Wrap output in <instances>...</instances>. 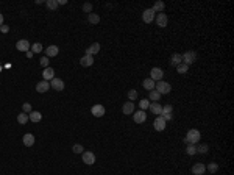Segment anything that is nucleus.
Instances as JSON below:
<instances>
[{
  "instance_id": "20e7f679",
  "label": "nucleus",
  "mask_w": 234,
  "mask_h": 175,
  "mask_svg": "<svg viewBox=\"0 0 234 175\" xmlns=\"http://www.w3.org/2000/svg\"><path fill=\"white\" fill-rule=\"evenodd\" d=\"M162 77H164V70H162V69H159V67H153V69H151L150 78H151L153 81H161Z\"/></svg>"
},
{
  "instance_id": "2f4dec72",
  "label": "nucleus",
  "mask_w": 234,
  "mask_h": 175,
  "mask_svg": "<svg viewBox=\"0 0 234 175\" xmlns=\"http://www.w3.org/2000/svg\"><path fill=\"white\" fill-rule=\"evenodd\" d=\"M208 150H209V147H208V144H200V147H197V153H208Z\"/></svg>"
},
{
  "instance_id": "f704fd0d",
  "label": "nucleus",
  "mask_w": 234,
  "mask_h": 175,
  "mask_svg": "<svg viewBox=\"0 0 234 175\" xmlns=\"http://www.w3.org/2000/svg\"><path fill=\"white\" fill-rule=\"evenodd\" d=\"M172 110H173V108H172V105H165V106H162V113H161V114H162V116L172 114Z\"/></svg>"
},
{
  "instance_id": "cd10ccee",
  "label": "nucleus",
  "mask_w": 234,
  "mask_h": 175,
  "mask_svg": "<svg viewBox=\"0 0 234 175\" xmlns=\"http://www.w3.org/2000/svg\"><path fill=\"white\" fill-rule=\"evenodd\" d=\"M45 5H47V8H50V9H58V0H47L45 2Z\"/></svg>"
},
{
  "instance_id": "473e14b6",
  "label": "nucleus",
  "mask_w": 234,
  "mask_h": 175,
  "mask_svg": "<svg viewBox=\"0 0 234 175\" xmlns=\"http://www.w3.org/2000/svg\"><path fill=\"white\" fill-rule=\"evenodd\" d=\"M31 50H33V53H39V52H42V44H41V42L33 44V45H31Z\"/></svg>"
},
{
  "instance_id": "58836bf2",
  "label": "nucleus",
  "mask_w": 234,
  "mask_h": 175,
  "mask_svg": "<svg viewBox=\"0 0 234 175\" xmlns=\"http://www.w3.org/2000/svg\"><path fill=\"white\" fill-rule=\"evenodd\" d=\"M83 11L91 14V11H92V3H84V5H83Z\"/></svg>"
},
{
  "instance_id": "a211bd4d",
  "label": "nucleus",
  "mask_w": 234,
  "mask_h": 175,
  "mask_svg": "<svg viewBox=\"0 0 234 175\" xmlns=\"http://www.w3.org/2000/svg\"><path fill=\"white\" fill-rule=\"evenodd\" d=\"M22 141H23V146H25V147H31V146L34 144V136H33L31 133H27V135H23Z\"/></svg>"
},
{
  "instance_id": "e433bc0d",
  "label": "nucleus",
  "mask_w": 234,
  "mask_h": 175,
  "mask_svg": "<svg viewBox=\"0 0 234 175\" xmlns=\"http://www.w3.org/2000/svg\"><path fill=\"white\" fill-rule=\"evenodd\" d=\"M128 99L130 100H136L137 99V91L136 89H130L128 91Z\"/></svg>"
},
{
  "instance_id": "7ed1b4c3",
  "label": "nucleus",
  "mask_w": 234,
  "mask_h": 175,
  "mask_svg": "<svg viewBox=\"0 0 234 175\" xmlns=\"http://www.w3.org/2000/svg\"><path fill=\"white\" fill-rule=\"evenodd\" d=\"M183 56V63L186 64V66H189V64H192V63H195L197 61V53L194 52V50H187L184 55H181Z\"/></svg>"
},
{
  "instance_id": "aec40b11",
  "label": "nucleus",
  "mask_w": 234,
  "mask_h": 175,
  "mask_svg": "<svg viewBox=\"0 0 234 175\" xmlns=\"http://www.w3.org/2000/svg\"><path fill=\"white\" fill-rule=\"evenodd\" d=\"M122 111H123L125 116H126V114H133V113H134V103H133V102H126V103L122 106Z\"/></svg>"
},
{
  "instance_id": "dca6fc26",
  "label": "nucleus",
  "mask_w": 234,
  "mask_h": 175,
  "mask_svg": "<svg viewBox=\"0 0 234 175\" xmlns=\"http://www.w3.org/2000/svg\"><path fill=\"white\" fill-rule=\"evenodd\" d=\"M80 64H81L83 67H91V66L94 64V56H91V55H84V56L80 59Z\"/></svg>"
},
{
  "instance_id": "4c0bfd02",
  "label": "nucleus",
  "mask_w": 234,
  "mask_h": 175,
  "mask_svg": "<svg viewBox=\"0 0 234 175\" xmlns=\"http://www.w3.org/2000/svg\"><path fill=\"white\" fill-rule=\"evenodd\" d=\"M72 150H74V153H83V152H84V149H83L81 144H75V146L72 147Z\"/></svg>"
},
{
  "instance_id": "79ce46f5",
  "label": "nucleus",
  "mask_w": 234,
  "mask_h": 175,
  "mask_svg": "<svg viewBox=\"0 0 234 175\" xmlns=\"http://www.w3.org/2000/svg\"><path fill=\"white\" fill-rule=\"evenodd\" d=\"M0 31H2V33H8V31H9V27H8V25H0Z\"/></svg>"
},
{
  "instance_id": "0eeeda50",
  "label": "nucleus",
  "mask_w": 234,
  "mask_h": 175,
  "mask_svg": "<svg viewBox=\"0 0 234 175\" xmlns=\"http://www.w3.org/2000/svg\"><path fill=\"white\" fill-rule=\"evenodd\" d=\"M155 20H156V23L159 25V27H167V22H169V17L165 16V13H158V16L155 17Z\"/></svg>"
},
{
  "instance_id": "f03ea898",
  "label": "nucleus",
  "mask_w": 234,
  "mask_h": 175,
  "mask_svg": "<svg viewBox=\"0 0 234 175\" xmlns=\"http://www.w3.org/2000/svg\"><path fill=\"white\" fill-rule=\"evenodd\" d=\"M155 89L161 94V95H164V94H169L170 91H172V86L169 85V83H165V81H158L156 85H155Z\"/></svg>"
},
{
  "instance_id": "7c9ffc66",
  "label": "nucleus",
  "mask_w": 234,
  "mask_h": 175,
  "mask_svg": "<svg viewBox=\"0 0 234 175\" xmlns=\"http://www.w3.org/2000/svg\"><path fill=\"white\" fill-rule=\"evenodd\" d=\"M187 69H189V66H186L184 63H181V64H178V66H176L178 74H186V72H187Z\"/></svg>"
},
{
  "instance_id": "c9c22d12",
  "label": "nucleus",
  "mask_w": 234,
  "mask_h": 175,
  "mask_svg": "<svg viewBox=\"0 0 234 175\" xmlns=\"http://www.w3.org/2000/svg\"><path fill=\"white\" fill-rule=\"evenodd\" d=\"M186 152H187V155H191V157H192V155H195V153H197V147H195V146H192V144H189V146H187V149H186Z\"/></svg>"
},
{
  "instance_id": "a19ab883",
  "label": "nucleus",
  "mask_w": 234,
  "mask_h": 175,
  "mask_svg": "<svg viewBox=\"0 0 234 175\" xmlns=\"http://www.w3.org/2000/svg\"><path fill=\"white\" fill-rule=\"evenodd\" d=\"M22 110H23V113H31V105H30V103H23V105H22Z\"/></svg>"
},
{
  "instance_id": "f8f14e48",
  "label": "nucleus",
  "mask_w": 234,
  "mask_h": 175,
  "mask_svg": "<svg viewBox=\"0 0 234 175\" xmlns=\"http://www.w3.org/2000/svg\"><path fill=\"white\" fill-rule=\"evenodd\" d=\"M50 88H53V89H56V91H63L64 89V81L61 80V78H53L52 81H50Z\"/></svg>"
},
{
  "instance_id": "412c9836",
  "label": "nucleus",
  "mask_w": 234,
  "mask_h": 175,
  "mask_svg": "<svg viewBox=\"0 0 234 175\" xmlns=\"http://www.w3.org/2000/svg\"><path fill=\"white\" fill-rule=\"evenodd\" d=\"M99 52H100V44H99V42H94V44L86 50V55H91V56H92V55H95V53H99Z\"/></svg>"
},
{
  "instance_id": "ddd939ff",
  "label": "nucleus",
  "mask_w": 234,
  "mask_h": 175,
  "mask_svg": "<svg viewBox=\"0 0 234 175\" xmlns=\"http://www.w3.org/2000/svg\"><path fill=\"white\" fill-rule=\"evenodd\" d=\"M91 113H92L95 117H103V116H105V106H103V105H94L92 110H91Z\"/></svg>"
},
{
  "instance_id": "c03bdc74",
  "label": "nucleus",
  "mask_w": 234,
  "mask_h": 175,
  "mask_svg": "<svg viewBox=\"0 0 234 175\" xmlns=\"http://www.w3.org/2000/svg\"><path fill=\"white\" fill-rule=\"evenodd\" d=\"M0 25H3V14L0 13Z\"/></svg>"
},
{
  "instance_id": "9b49d317",
  "label": "nucleus",
  "mask_w": 234,
  "mask_h": 175,
  "mask_svg": "<svg viewBox=\"0 0 234 175\" xmlns=\"http://www.w3.org/2000/svg\"><path fill=\"white\" fill-rule=\"evenodd\" d=\"M42 77H44V81H52L53 78H55V70L52 69V67H45L44 69V72H42Z\"/></svg>"
},
{
  "instance_id": "39448f33",
  "label": "nucleus",
  "mask_w": 234,
  "mask_h": 175,
  "mask_svg": "<svg viewBox=\"0 0 234 175\" xmlns=\"http://www.w3.org/2000/svg\"><path fill=\"white\" fill-rule=\"evenodd\" d=\"M155 17H156V14H155V11L150 8V9H145L144 13H142V19H144V22L145 23H151L153 20H155Z\"/></svg>"
},
{
  "instance_id": "ea45409f",
  "label": "nucleus",
  "mask_w": 234,
  "mask_h": 175,
  "mask_svg": "<svg viewBox=\"0 0 234 175\" xmlns=\"http://www.w3.org/2000/svg\"><path fill=\"white\" fill-rule=\"evenodd\" d=\"M39 63H41V66H42V67H48V58H47V56L41 58V61H39Z\"/></svg>"
},
{
  "instance_id": "c85d7f7f",
  "label": "nucleus",
  "mask_w": 234,
  "mask_h": 175,
  "mask_svg": "<svg viewBox=\"0 0 234 175\" xmlns=\"http://www.w3.org/2000/svg\"><path fill=\"white\" fill-rule=\"evenodd\" d=\"M148 92H150V100H155V102H158V100H159L161 94H159L156 89H153V91H148Z\"/></svg>"
},
{
  "instance_id": "a878e982",
  "label": "nucleus",
  "mask_w": 234,
  "mask_h": 175,
  "mask_svg": "<svg viewBox=\"0 0 234 175\" xmlns=\"http://www.w3.org/2000/svg\"><path fill=\"white\" fill-rule=\"evenodd\" d=\"M170 61H172V64H173V66H178V64H181V63H183V56H181L180 53H173V55H172V58H170Z\"/></svg>"
},
{
  "instance_id": "9d476101",
  "label": "nucleus",
  "mask_w": 234,
  "mask_h": 175,
  "mask_svg": "<svg viewBox=\"0 0 234 175\" xmlns=\"http://www.w3.org/2000/svg\"><path fill=\"white\" fill-rule=\"evenodd\" d=\"M16 49H17L19 52H28V49H30V42H28L27 39H20V41L16 42Z\"/></svg>"
},
{
  "instance_id": "c756f323",
  "label": "nucleus",
  "mask_w": 234,
  "mask_h": 175,
  "mask_svg": "<svg viewBox=\"0 0 234 175\" xmlns=\"http://www.w3.org/2000/svg\"><path fill=\"white\" fill-rule=\"evenodd\" d=\"M206 169H208V171H209L211 174H216V172L219 171V164H217V163H209Z\"/></svg>"
},
{
  "instance_id": "f257e3e1",
  "label": "nucleus",
  "mask_w": 234,
  "mask_h": 175,
  "mask_svg": "<svg viewBox=\"0 0 234 175\" xmlns=\"http://www.w3.org/2000/svg\"><path fill=\"white\" fill-rule=\"evenodd\" d=\"M200 138H201L200 131L195 130V128H191V130L187 131L186 138H184V142H186V144H192V146H195V144L200 141Z\"/></svg>"
},
{
  "instance_id": "6e6552de",
  "label": "nucleus",
  "mask_w": 234,
  "mask_h": 175,
  "mask_svg": "<svg viewBox=\"0 0 234 175\" xmlns=\"http://www.w3.org/2000/svg\"><path fill=\"white\" fill-rule=\"evenodd\" d=\"M133 119H134L136 124H142V122H145V119H147V113L142 111V110H139L137 113H133Z\"/></svg>"
},
{
  "instance_id": "2eb2a0df",
  "label": "nucleus",
  "mask_w": 234,
  "mask_h": 175,
  "mask_svg": "<svg viewBox=\"0 0 234 175\" xmlns=\"http://www.w3.org/2000/svg\"><path fill=\"white\" fill-rule=\"evenodd\" d=\"M205 171H206V166L203 163H197V164L192 166V174L194 175H203Z\"/></svg>"
},
{
  "instance_id": "4be33fe9",
  "label": "nucleus",
  "mask_w": 234,
  "mask_h": 175,
  "mask_svg": "<svg viewBox=\"0 0 234 175\" xmlns=\"http://www.w3.org/2000/svg\"><path fill=\"white\" fill-rule=\"evenodd\" d=\"M28 119L31 121V122H41V119H42V114L39 113V111H31L30 114H28Z\"/></svg>"
},
{
  "instance_id": "4468645a",
  "label": "nucleus",
  "mask_w": 234,
  "mask_h": 175,
  "mask_svg": "<svg viewBox=\"0 0 234 175\" xmlns=\"http://www.w3.org/2000/svg\"><path fill=\"white\" fill-rule=\"evenodd\" d=\"M48 89H50V83H48V81H44V80H42V81H39V83L36 85V91H38L39 94H44V92H47Z\"/></svg>"
},
{
  "instance_id": "1a4fd4ad",
  "label": "nucleus",
  "mask_w": 234,
  "mask_h": 175,
  "mask_svg": "<svg viewBox=\"0 0 234 175\" xmlns=\"http://www.w3.org/2000/svg\"><path fill=\"white\" fill-rule=\"evenodd\" d=\"M81 155H83V163H86L88 166H91V164L95 163V155L92 152H83Z\"/></svg>"
},
{
  "instance_id": "b1692460",
  "label": "nucleus",
  "mask_w": 234,
  "mask_h": 175,
  "mask_svg": "<svg viewBox=\"0 0 234 175\" xmlns=\"http://www.w3.org/2000/svg\"><path fill=\"white\" fill-rule=\"evenodd\" d=\"M164 8H165V3L164 2H161V0H158V2H155V5H153V11L155 13H162L164 11Z\"/></svg>"
},
{
  "instance_id": "6ab92c4d",
  "label": "nucleus",
  "mask_w": 234,
  "mask_h": 175,
  "mask_svg": "<svg viewBox=\"0 0 234 175\" xmlns=\"http://www.w3.org/2000/svg\"><path fill=\"white\" fill-rule=\"evenodd\" d=\"M58 52H59V49H58L56 45H48V47H47V50H45V56H47V58L56 56V55H58Z\"/></svg>"
},
{
  "instance_id": "37998d69",
  "label": "nucleus",
  "mask_w": 234,
  "mask_h": 175,
  "mask_svg": "<svg viewBox=\"0 0 234 175\" xmlns=\"http://www.w3.org/2000/svg\"><path fill=\"white\" fill-rule=\"evenodd\" d=\"M67 0H58V5H66Z\"/></svg>"
},
{
  "instance_id": "5701e85b",
  "label": "nucleus",
  "mask_w": 234,
  "mask_h": 175,
  "mask_svg": "<svg viewBox=\"0 0 234 175\" xmlns=\"http://www.w3.org/2000/svg\"><path fill=\"white\" fill-rule=\"evenodd\" d=\"M155 85H156V83H155L151 78H145V80L142 81V86H144L147 91H153V89H155Z\"/></svg>"
},
{
  "instance_id": "393cba45",
  "label": "nucleus",
  "mask_w": 234,
  "mask_h": 175,
  "mask_svg": "<svg viewBox=\"0 0 234 175\" xmlns=\"http://www.w3.org/2000/svg\"><path fill=\"white\" fill-rule=\"evenodd\" d=\"M88 22L92 23V25H97L100 22V16L95 14V13H91V14H88Z\"/></svg>"
},
{
  "instance_id": "f3484780",
  "label": "nucleus",
  "mask_w": 234,
  "mask_h": 175,
  "mask_svg": "<svg viewBox=\"0 0 234 175\" xmlns=\"http://www.w3.org/2000/svg\"><path fill=\"white\" fill-rule=\"evenodd\" d=\"M150 111L153 113V114H156V116H161V113H162V106L158 103V102H153V103H150Z\"/></svg>"
},
{
  "instance_id": "423d86ee",
  "label": "nucleus",
  "mask_w": 234,
  "mask_h": 175,
  "mask_svg": "<svg viewBox=\"0 0 234 175\" xmlns=\"http://www.w3.org/2000/svg\"><path fill=\"white\" fill-rule=\"evenodd\" d=\"M153 125H155V130H156V131H164V130H165V121H164V117H162V116H158V117L155 119Z\"/></svg>"
},
{
  "instance_id": "bb28decb",
  "label": "nucleus",
  "mask_w": 234,
  "mask_h": 175,
  "mask_svg": "<svg viewBox=\"0 0 234 175\" xmlns=\"http://www.w3.org/2000/svg\"><path fill=\"white\" fill-rule=\"evenodd\" d=\"M28 121H30V119H28V114H27V113H20V114L17 116V122H19L20 125H25Z\"/></svg>"
},
{
  "instance_id": "72a5a7b5",
  "label": "nucleus",
  "mask_w": 234,
  "mask_h": 175,
  "mask_svg": "<svg viewBox=\"0 0 234 175\" xmlns=\"http://www.w3.org/2000/svg\"><path fill=\"white\" fill-rule=\"evenodd\" d=\"M139 106H140V110H142V111H144V110H147V108L150 106V100H148V99L140 100V102H139Z\"/></svg>"
}]
</instances>
